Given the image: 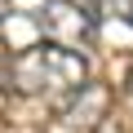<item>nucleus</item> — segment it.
I'll list each match as a JSON object with an SVG mask.
<instances>
[{"label":"nucleus","mask_w":133,"mask_h":133,"mask_svg":"<svg viewBox=\"0 0 133 133\" xmlns=\"http://www.w3.org/2000/svg\"><path fill=\"white\" fill-rule=\"evenodd\" d=\"M9 84L22 98H40V102H66L76 89L89 84V62L80 49H66V44H31L18 49L9 58Z\"/></svg>","instance_id":"1"},{"label":"nucleus","mask_w":133,"mask_h":133,"mask_svg":"<svg viewBox=\"0 0 133 133\" xmlns=\"http://www.w3.org/2000/svg\"><path fill=\"white\" fill-rule=\"evenodd\" d=\"M0 9L27 18L36 27V36H44L49 44L89 49L93 36H98V18L76 0H0Z\"/></svg>","instance_id":"2"},{"label":"nucleus","mask_w":133,"mask_h":133,"mask_svg":"<svg viewBox=\"0 0 133 133\" xmlns=\"http://www.w3.org/2000/svg\"><path fill=\"white\" fill-rule=\"evenodd\" d=\"M76 5H84L98 22H124V27H133V0H76Z\"/></svg>","instance_id":"3"}]
</instances>
